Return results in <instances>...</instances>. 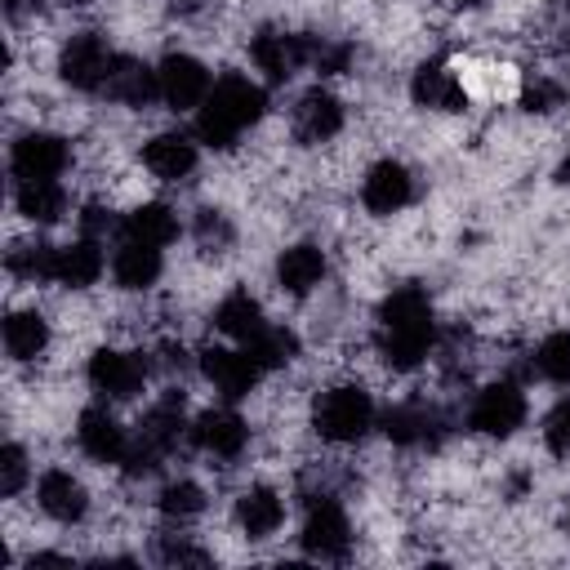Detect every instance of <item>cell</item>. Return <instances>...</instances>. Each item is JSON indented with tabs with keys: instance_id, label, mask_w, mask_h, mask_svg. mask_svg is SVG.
<instances>
[{
	"instance_id": "1",
	"label": "cell",
	"mask_w": 570,
	"mask_h": 570,
	"mask_svg": "<svg viewBox=\"0 0 570 570\" xmlns=\"http://www.w3.org/2000/svg\"><path fill=\"white\" fill-rule=\"evenodd\" d=\"M432 334H436V321H432L428 294L419 285H396L379 307V356L392 370H414L423 365Z\"/></svg>"
},
{
	"instance_id": "2",
	"label": "cell",
	"mask_w": 570,
	"mask_h": 570,
	"mask_svg": "<svg viewBox=\"0 0 570 570\" xmlns=\"http://www.w3.org/2000/svg\"><path fill=\"white\" fill-rule=\"evenodd\" d=\"M263 107H267V94H263L254 80L227 71L223 80H214V89L205 94V102H200V111H196V138H200L205 147L227 151V147H236V138L263 116Z\"/></svg>"
},
{
	"instance_id": "3",
	"label": "cell",
	"mask_w": 570,
	"mask_h": 570,
	"mask_svg": "<svg viewBox=\"0 0 570 570\" xmlns=\"http://www.w3.org/2000/svg\"><path fill=\"white\" fill-rule=\"evenodd\" d=\"M183 428H187V419H183V392H165L147 414H142V423H138V436L129 441V450H125V476H147V472H156V463L178 445V436H183Z\"/></svg>"
},
{
	"instance_id": "4",
	"label": "cell",
	"mask_w": 570,
	"mask_h": 570,
	"mask_svg": "<svg viewBox=\"0 0 570 570\" xmlns=\"http://www.w3.org/2000/svg\"><path fill=\"white\" fill-rule=\"evenodd\" d=\"M312 423H316V432L325 441L352 445V441H361L374 428V401H370V392L361 383H338V387L316 396Z\"/></svg>"
},
{
	"instance_id": "5",
	"label": "cell",
	"mask_w": 570,
	"mask_h": 570,
	"mask_svg": "<svg viewBox=\"0 0 570 570\" xmlns=\"http://www.w3.org/2000/svg\"><path fill=\"white\" fill-rule=\"evenodd\" d=\"M116 53L107 49V40L98 31H80L62 45L58 53V76L71 85V89H85V94H102L107 85V71H111Z\"/></svg>"
},
{
	"instance_id": "6",
	"label": "cell",
	"mask_w": 570,
	"mask_h": 570,
	"mask_svg": "<svg viewBox=\"0 0 570 570\" xmlns=\"http://www.w3.org/2000/svg\"><path fill=\"white\" fill-rule=\"evenodd\" d=\"M303 552L307 557H321V561H338L347 557V543H352V530H347V517L338 508L334 494H312L307 499V521H303Z\"/></svg>"
},
{
	"instance_id": "7",
	"label": "cell",
	"mask_w": 570,
	"mask_h": 570,
	"mask_svg": "<svg viewBox=\"0 0 570 570\" xmlns=\"http://www.w3.org/2000/svg\"><path fill=\"white\" fill-rule=\"evenodd\" d=\"M249 58H254V67H258L272 85H285L303 62H312V36L263 27V31L249 40Z\"/></svg>"
},
{
	"instance_id": "8",
	"label": "cell",
	"mask_w": 570,
	"mask_h": 570,
	"mask_svg": "<svg viewBox=\"0 0 570 570\" xmlns=\"http://www.w3.org/2000/svg\"><path fill=\"white\" fill-rule=\"evenodd\" d=\"M525 423V396L517 383H490L468 410V428L481 436H512Z\"/></svg>"
},
{
	"instance_id": "9",
	"label": "cell",
	"mask_w": 570,
	"mask_h": 570,
	"mask_svg": "<svg viewBox=\"0 0 570 570\" xmlns=\"http://www.w3.org/2000/svg\"><path fill=\"white\" fill-rule=\"evenodd\" d=\"M89 383L94 392L111 396V401H129L142 392L147 383V361L138 352H120V347H98L89 356Z\"/></svg>"
},
{
	"instance_id": "10",
	"label": "cell",
	"mask_w": 570,
	"mask_h": 570,
	"mask_svg": "<svg viewBox=\"0 0 570 570\" xmlns=\"http://www.w3.org/2000/svg\"><path fill=\"white\" fill-rule=\"evenodd\" d=\"M156 85H160V102L174 107V111H191V107H200L205 94L214 89L205 62L191 58V53H169V58L156 67Z\"/></svg>"
},
{
	"instance_id": "11",
	"label": "cell",
	"mask_w": 570,
	"mask_h": 570,
	"mask_svg": "<svg viewBox=\"0 0 570 570\" xmlns=\"http://www.w3.org/2000/svg\"><path fill=\"white\" fill-rule=\"evenodd\" d=\"M200 374H205L227 401H240V396H249V387L258 383L263 365H258L245 347H205V352H200Z\"/></svg>"
},
{
	"instance_id": "12",
	"label": "cell",
	"mask_w": 570,
	"mask_h": 570,
	"mask_svg": "<svg viewBox=\"0 0 570 570\" xmlns=\"http://www.w3.org/2000/svg\"><path fill=\"white\" fill-rule=\"evenodd\" d=\"M13 178L18 183H31V178H58L67 165H71V151L58 134H22L13 142Z\"/></svg>"
},
{
	"instance_id": "13",
	"label": "cell",
	"mask_w": 570,
	"mask_h": 570,
	"mask_svg": "<svg viewBox=\"0 0 570 570\" xmlns=\"http://www.w3.org/2000/svg\"><path fill=\"white\" fill-rule=\"evenodd\" d=\"M383 432H387L396 445H405V450H414V445H436V441L445 436V414H441L436 405H428V401H401V405L387 410Z\"/></svg>"
},
{
	"instance_id": "14",
	"label": "cell",
	"mask_w": 570,
	"mask_h": 570,
	"mask_svg": "<svg viewBox=\"0 0 570 570\" xmlns=\"http://www.w3.org/2000/svg\"><path fill=\"white\" fill-rule=\"evenodd\" d=\"M343 129V102L330 94V89H307L298 102H294V138L303 147H316V142H330L334 134Z\"/></svg>"
},
{
	"instance_id": "15",
	"label": "cell",
	"mask_w": 570,
	"mask_h": 570,
	"mask_svg": "<svg viewBox=\"0 0 570 570\" xmlns=\"http://www.w3.org/2000/svg\"><path fill=\"white\" fill-rule=\"evenodd\" d=\"M361 200H365L370 214H396V209H405V205L414 200V178H410V169H405L401 160H379V165L365 174V183H361Z\"/></svg>"
},
{
	"instance_id": "16",
	"label": "cell",
	"mask_w": 570,
	"mask_h": 570,
	"mask_svg": "<svg viewBox=\"0 0 570 570\" xmlns=\"http://www.w3.org/2000/svg\"><path fill=\"white\" fill-rule=\"evenodd\" d=\"M76 441H80V450H85L89 459H98V463H120L125 450H129V436H125V428L116 423V414H111L107 405L80 410Z\"/></svg>"
},
{
	"instance_id": "17",
	"label": "cell",
	"mask_w": 570,
	"mask_h": 570,
	"mask_svg": "<svg viewBox=\"0 0 570 570\" xmlns=\"http://www.w3.org/2000/svg\"><path fill=\"white\" fill-rule=\"evenodd\" d=\"M191 441L214 459H236L245 450V441H249V428H245V419L236 410H205L191 423Z\"/></svg>"
},
{
	"instance_id": "18",
	"label": "cell",
	"mask_w": 570,
	"mask_h": 570,
	"mask_svg": "<svg viewBox=\"0 0 570 570\" xmlns=\"http://www.w3.org/2000/svg\"><path fill=\"white\" fill-rule=\"evenodd\" d=\"M410 94H414L419 107H436V111H463V107H468L463 80H459L441 58H432V62H423V67L414 71Z\"/></svg>"
},
{
	"instance_id": "19",
	"label": "cell",
	"mask_w": 570,
	"mask_h": 570,
	"mask_svg": "<svg viewBox=\"0 0 570 570\" xmlns=\"http://www.w3.org/2000/svg\"><path fill=\"white\" fill-rule=\"evenodd\" d=\"M142 165H147L156 178L178 183V178H187V174L196 169V142H191L187 134H178V129H165V134L147 138V147H142Z\"/></svg>"
},
{
	"instance_id": "20",
	"label": "cell",
	"mask_w": 570,
	"mask_h": 570,
	"mask_svg": "<svg viewBox=\"0 0 570 570\" xmlns=\"http://www.w3.org/2000/svg\"><path fill=\"white\" fill-rule=\"evenodd\" d=\"M102 94H107L111 102H120V107H147L151 98H160V85H156V71H151V67H142L138 58H120V53H116Z\"/></svg>"
},
{
	"instance_id": "21",
	"label": "cell",
	"mask_w": 570,
	"mask_h": 570,
	"mask_svg": "<svg viewBox=\"0 0 570 570\" xmlns=\"http://www.w3.org/2000/svg\"><path fill=\"white\" fill-rule=\"evenodd\" d=\"M36 499H40V508H45L53 521H62V525H71V521H80V517L89 512V494H85V485H80L71 472H62V468H53V472L40 476Z\"/></svg>"
},
{
	"instance_id": "22",
	"label": "cell",
	"mask_w": 570,
	"mask_h": 570,
	"mask_svg": "<svg viewBox=\"0 0 570 570\" xmlns=\"http://www.w3.org/2000/svg\"><path fill=\"white\" fill-rule=\"evenodd\" d=\"M111 276L120 289H147L160 276V245L147 240H120V249L111 254Z\"/></svg>"
},
{
	"instance_id": "23",
	"label": "cell",
	"mask_w": 570,
	"mask_h": 570,
	"mask_svg": "<svg viewBox=\"0 0 570 570\" xmlns=\"http://www.w3.org/2000/svg\"><path fill=\"white\" fill-rule=\"evenodd\" d=\"M236 521H240V530H245L249 539H267V534L281 530V521H285V503H281L276 490H267V485H249V490L236 499Z\"/></svg>"
},
{
	"instance_id": "24",
	"label": "cell",
	"mask_w": 570,
	"mask_h": 570,
	"mask_svg": "<svg viewBox=\"0 0 570 570\" xmlns=\"http://www.w3.org/2000/svg\"><path fill=\"white\" fill-rule=\"evenodd\" d=\"M102 276V249L94 236H80L71 245L58 249V263H53V281L67 285V289H85Z\"/></svg>"
},
{
	"instance_id": "25",
	"label": "cell",
	"mask_w": 570,
	"mask_h": 570,
	"mask_svg": "<svg viewBox=\"0 0 570 570\" xmlns=\"http://www.w3.org/2000/svg\"><path fill=\"white\" fill-rule=\"evenodd\" d=\"M321 276H325V254L316 249V245H289V249H281V258H276V281H281V289H289V294H312L316 285H321Z\"/></svg>"
},
{
	"instance_id": "26",
	"label": "cell",
	"mask_w": 570,
	"mask_h": 570,
	"mask_svg": "<svg viewBox=\"0 0 570 570\" xmlns=\"http://www.w3.org/2000/svg\"><path fill=\"white\" fill-rule=\"evenodd\" d=\"M49 347V321L40 312H9L4 316V352L13 361H36Z\"/></svg>"
},
{
	"instance_id": "27",
	"label": "cell",
	"mask_w": 570,
	"mask_h": 570,
	"mask_svg": "<svg viewBox=\"0 0 570 570\" xmlns=\"http://www.w3.org/2000/svg\"><path fill=\"white\" fill-rule=\"evenodd\" d=\"M120 232H125L129 240L169 245V240L178 236V218H174V209H169V205H160V200H147V205H138V209H129V214H125Z\"/></svg>"
},
{
	"instance_id": "28",
	"label": "cell",
	"mask_w": 570,
	"mask_h": 570,
	"mask_svg": "<svg viewBox=\"0 0 570 570\" xmlns=\"http://www.w3.org/2000/svg\"><path fill=\"white\" fill-rule=\"evenodd\" d=\"M214 325L227 334V338H236V343H249L267 321H263V307H258V298H249L245 289H236V294H227L218 307H214Z\"/></svg>"
},
{
	"instance_id": "29",
	"label": "cell",
	"mask_w": 570,
	"mask_h": 570,
	"mask_svg": "<svg viewBox=\"0 0 570 570\" xmlns=\"http://www.w3.org/2000/svg\"><path fill=\"white\" fill-rule=\"evenodd\" d=\"M18 214L31 218V223H58L67 214V191L53 178L18 183Z\"/></svg>"
},
{
	"instance_id": "30",
	"label": "cell",
	"mask_w": 570,
	"mask_h": 570,
	"mask_svg": "<svg viewBox=\"0 0 570 570\" xmlns=\"http://www.w3.org/2000/svg\"><path fill=\"white\" fill-rule=\"evenodd\" d=\"M53 263H58V245L49 240H18L4 258V267L18 276V281H53Z\"/></svg>"
},
{
	"instance_id": "31",
	"label": "cell",
	"mask_w": 570,
	"mask_h": 570,
	"mask_svg": "<svg viewBox=\"0 0 570 570\" xmlns=\"http://www.w3.org/2000/svg\"><path fill=\"white\" fill-rule=\"evenodd\" d=\"M263 370H276V365H289L294 356H298V338L289 334V330H281V325H263L249 343H240Z\"/></svg>"
},
{
	"instance_id": "32",
	"label": "cell",
	"mask_w": 570,
	"mask_h": 570,
	"mask_svg": "<svg viewBox=\"0 0 570 570\" xmlns=\"http://www.w3.org/2000/svg\"><path fill=\"white\" fill-rule=\"evenodd\" d=\"M200 512H205V490H200L196 481H169V485L160 490V517H165V521L187 525V521H196Z\"/></svg>"
},
{
	"instance_id": "33",
	"label": "cell",
	"mask_w": 570,
	"mask_h": 570,
	"mask_svg": "<svg viewBox=\"0 0 570 570\" xmlns=\"http://www.w3.org/2000/svg\"><path fill=\"white\" fill-rule=\"evenodd\" d=\"M534 370L548 383H570V330H557L534 347Z\"/></svg>"
},
{
	"instance_id": "34",
	"label": "cell",
	"mask_w": 570,
	"mask_h": 570,
	"mask_svg": "<svg viewBox=\"0 0 570 570\" xmlns=\"http://www.w3.org/2000/svg\"><path fill=\"white\" fill-rule=\"evenodd\" d=\"M191 236H196V245H200L205 254H227V249H232V240H236V227L227 223V214H223V209H200V214H196Z\"/></svg>"
},
{
	"instance_id": "35",
	"label": "cell",
	"mask_w": 570,
	"mask_h": 570,
	"mask_svg": "<svg viewBox=\"0 0 570 570\" xmlns=\"http://www.w3.org/2000/svg\"><path fill=\"white\" fill-rule=\"evenodd\" d=\"M561 102H566V85H561V80H552V76H543V71L525 76V85H521V107H525V111L548 116V111H557Z\"/></svg>"
},
{
	"instance_id": "36",
	"label": "cell",
	"mask_w": 570,
	"mask_h": 570,
	"mask_svg": "<svg viewBox=\"0 0 570 570\" xmlns=\"http://www.w3.org/2000/svg\"><path fill=\"white\" fill-rule=\"evenodd\" d=\"M22 485H27V454H22V445H4L0 450V494L13 499Z\"/></svg>"
},
{
	"instance_id": "37",
	"label": "cell",
	"mask_w": 570,
	"mask_h": 570,
	"mask_svg": "<svg viewBox=\"0 0 570 570\" xmlns=\"http://www.w3.org/2000/svg\"><path fill=\"white\" fill-rule=\"evenodd\" d=\"M543 436H548V450L552 454H570V396L552 405V414L543 423Z\"/></svg>"
},
{
	"instance_id": "38",
	"label": "cell",
	"mask_w": 570,
	"mask_h": 570,
	"mask_svg": "<svg viewBox=\"0 0 570 570\" xmlns=\"http://www.w3.org/2000/svg\"><path fill=\"white\" fill-rule=\"evenodd\" d=\"M160 561H178V566H205V552L200 548H191V543H183V539H169V543H160Z\"/></svg>"
},
{
	"instance_id": "39",
	"label": "cell",
	"mask_w": 570,
	"mask_h": 570,
	"mask_svg": "<svg viewBox=\"0 0 570 570\" xmlns=\"http://www.w3.org/2000/svg\"><path fill=\"white\" fill-rule=\"evenodd\" d=\"M80 227H85V236H94V240H98V236L111 227V209H102V205H85Z\"/></svg>"
},
{
	"instance_id": "40",
	"label": "cell",
	"mask_w": 570,
	"mask_h": 570,
	"mask_svg": "<svg viewBox=\"0 0 570 570\" xmlns=\"http://www.w3.org/2000/svg\"><path fill=\"white\" fill-rule=\"evenodd\" d=\"M548 36H552V49H570V0H566V4H557Z\"/></svg>"
},
{
	"instance_id": "41",
	"label": "cell",
	"mask_w": 570,
	"mask_h": 570,
	"mask_svg": "<svg viewBox=\"0 0 570 570\" xmlns=\"http://www.w3.org/2000/svg\"><path fill=\"white\" fill-rule=\"evenodd\" d=\"M557 183H566V187H570V156L557 165Z\"/></svg>"
},
{
	"instance_id": "42",
	"label": "cell",
	"mask_w": 570,
	"mask_h": 570,
	"mask_svg": "<svg viewBox=\"0 0 570 570\" xmlns=\"http://www.w3.org/2000/svg\"><path fill=\"white\" fill-rule=\"evenodd\" d=\"M174 4H183V9H196V4H205V0H174Z\"/></svg>"
},
{
	"instance_id": "43",
	"label": "cell",
	"mask_w": 570,
	"mask_h": 570,
	"mask_svg": "<svg viewBox=\"0 0 570 570\" xmlns=\"http://www.w3.org/2000/svg\"><path fill=\"white\" fill-rule=\"evenodd\" d=\"M459 4H481V0H459Z\"/></svg>"
},
{
	"instance_id": "44",
	"label": "cell",
	"mask_w": 570,
	"mask_h": 570,
	"mask_svg": "<svg viewBox=\"0 0 570 570\" xmlns=\"http://www.w3.org/2000/svg\"><path fill=\"white\" fill-rule=\"evenodd\" d=\"M566 530H570V512H566Z\"/></svg>"
}]
</instances>
